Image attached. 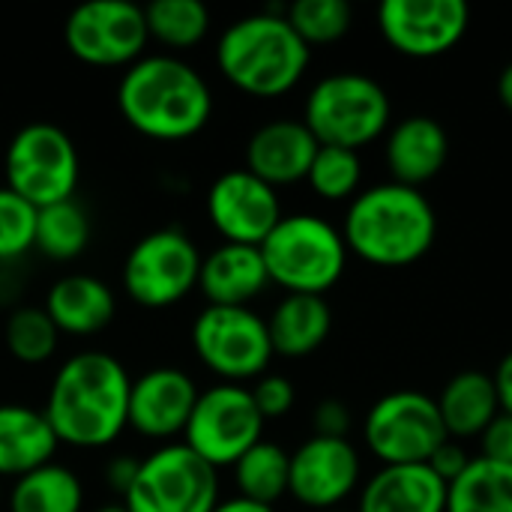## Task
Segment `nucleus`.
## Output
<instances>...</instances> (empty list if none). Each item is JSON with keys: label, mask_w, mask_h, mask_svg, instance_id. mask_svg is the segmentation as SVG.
I'll return each mask as SVG.
<instances>
[{"label": "nucleus", "mask_w": 512, "mask_h": 512, "mask_svg": "<svg viewBox=\"0 0 512 512\" xmlns=\"http://www.w3.org/2000/svg\"><path fill=\"white\" fill-rule=\"evenodd\" d=\"M57 435L42 408L27 402H0V480H18L57 456Z\"/></svg>", "instance_id": "22"}, {"label": "nucleus", "mask_w": 512, "mask_h": 512, "mask_svg": "<svg viewBox=\"0 0 512 512\" xmlns=\"http://www.w3.org/2000/svg\"><path fill=\"white\" fill-rule=\"evenodd\" d=\"M201 390L180 366H153L132 378L129 387V429L156 444L183 441L186 423Z\"/></svg>", "instance_id": "17"}, {"label": "nucleus", "mask_w": 512, "mask_h": 512, "mask_svg": "<svg viewBox=\"0 0 512 512\" xmlns=\"http://www.w3.org/2000/svg\"><path fill=\"white\" fill-rule=\"evenodd\" d=\"M0 501H3V480H0Z\"/></svg>", "instance_id": "45"}, {"label": "nucleus", "mask_w": 512, "mask_h": 512, "mask_svg": "<svg viewBox=\"0 0 512 512\" xmlns=\"http://www.w3.org/2000/svg\"><path fill=\"white\" fill-rule=\"evenodd\" d=\"M318 138L297 117H276L261 123L246 141V168L264 183L288 186L306 180L318 153Z\"/></svg>", "instance_id": "18"}, {"label": "nucleus", "mask_w": 512, "mask_h": 512, "mask_svg": "<svg viewBox=\"0 0 512 512\" xmlns=\"http://www.w3.org/2000/svg\"><path fill=\"white\" fill-rule=\"evenodd\" d=\"M93 512H129L123 504H105V507H96Z\"/></svg>", "instance_id": "43"}, {"label": "nucleus", "mask_w": 512, "mask_h": 512, "mask_svg": "<svg viewBox=\"0 0 512 512\" xmlns=\"http://www.w3.org/2000/svg\"><path fill=\"white\" fill-rule=\"evenodd\" d=\"M150 39L186 51L210 33V9L201 0H153L144 6Z\"/></svg>", "instance_id": "31"}, {"label": "nucleus", "mask_w": 512, "mask_h": 512, "mask_svg": "<svg viewBox=\"0 0 512 512\" xmlns=\"http://www.w3.org/2000/svg\"><path fill=\"white\" fill-rule=\"evenodd\" d=\"M249 393H252V402H255L258 414L264 417V423L291 414V408L297 402V390H294L291 378L276 375V372H264L261 378H255Z\"/></svg>", "instance_id": "35"}, {"label": "nucleus", "mask_w": 512, "mask_h": 512, "mask_svg": "<svg viewBox=\"0 0 512 512\" xmlns=\"http://www.w3.org/2000/svg\"><path fill=\"white\" fill-rule=\"evenodd\" d=\"M3 342L12 360L24 366H42L57 354L60 330L45 312V306L21 303L6 315L3 324Z\"/></svg>", "instance_id": "30"}, {"label": "nucleus", "mask_w": 512, "mask_h": 512, "mask_svg": "<svg viewBox=\"0 0 512 512\" xmlns=\"http://www.w3.org/2000/svg\"><path fill=\"white\" fill-rule=\"evenodd\" d=\"M39 210L15 195L9 186H0V264L15 261L33 249Z\"/></svg>", "instance_id": "34"}, {"label": "nucleus", "mask_w": 512, "mask_h": 512, "mask_svg": "<svg viewBox=\"0 0 512 512\" xmlns=\"http://www.w3.org/2000/svg\"><path fill=\"white\" fill-rule=\"evenodd\" d=\"M93 237V219L78 198L39 207L33 249L51 261H75Z\"/></svg>", "instance_id": "28"}, {"label": "nucleus", "mask_w": 512, "mask_h": 512, "mask_svg": "<svg viewBox=\"0 0 512 512\" xmlns=\"http://www.w3.org/2000/svg\"><path fill=\"white\" fill-rule=\"evenodd\" d=\"M450 159V135L432 114L402 117L384 144V162L396 183L420 189L444 171Z\"/></svg>", "instance_id": "19"}, {"label": "nucleus", "mask_w": 512, "mask_h": 512, "mask_svg": "<svg viewBox=\"0 0 512 512\" xmlns=\"http://www.w3.org/2000/svg\"><path fill=\"white\" fill-rule=\"evenodd\" d=\"M261 438L264 417L258 414L249 387L228 381L201 390L183 432V444L192 447L216 471L231 468Z\"/></svg>", "instance_id": "12"}, {"label": "nucleus", "mask_w": 512, "mask_h": 512, "mask_svg": "<svg viewBox=\"0 0 512 512\" xmlns=\"http://www.w3.org/2000/svg\"><path fill=\"white\" fill-rule=\"evenodd\" d=\"M312 48L288 24L285 12L264 9L231 21L216 39V66L237 90L276 99L300 84Z\"/></svg>", "instance_id": "4"}, {"label": "nucleus", "mask_w": 512, "mask_h": 512, "mask_svg": "<svg viewBox=\"0 0 512 512\" xmlns=\"http://www.w3.org/2000/svg\"><path fill=\"white\" fill-rule=\"evenodd\" d=\"M471 459H474V456H468V450L462 447V441L447 438V441L432 453V459H429L426 465L450 486L453 480H459V477L465 474V468L471 465Z\"/></svg>", "instance_id": "37"}, {"label": "nucleus", "mask_w": 512, "mask_h": 512, "mask_svg": "<svg viewBox=\"0 0 512 512\" xmlns=\"http://www.w3.org/2000/svg\"><path fill=\"white\" fill-rule=\"evenodd\" d=\"M498 96H501V102L512 111V60L501 69V75H498Z\"/></svg>", "instance_id": "42"}, {"label": "nucleus", "mask_w": 512, "mask_h": 512, "mask_svg": "<svg viewBox=\"0 0 512 512\" xmlns=\"http://www.w3.org/2000/svg\"><path fill=\"white\" fill-rule=\"evenodd\" d=\"M312 429L321 438H348L351 432V408L342 399H321L312 411Z\"/></svg>", "instance_id": "36"}, {"label": "nucleus", "mask_w": 512, "mask_h": 512, "mask_svg": "<svg viewBox=\"0 0 512 512\" xmlns=\"http://www.w3.org/2000/svg\"><path fill=\"white\" fill-rule=\"evenodd\" d=\"M480 456L483 459H495V462H507L512 465V417L498 414L495 423L480 435Z\"/></svg>", "instance_id": "38"}, {"label": "nucleus", "mask_w": 512, "mask_h": 512, "mask_svg": "<svg viewBox=\"0 0 512 512\" xmlns=\"http://www.w3.org/2000/svg\"><path fill=\"white\" fill-rule=\"evenodd\" d=\"M84 483L81 477L60 462H48L18 480L6 495L9 512H84Z\"/></svg>", "instance_id": "26"}, {"label": "nucleus", "mask_w": 512, "mask_h": 512, "mask_svg": "<svg viewBox=\"0 0 512 512\" xmlns=\"http://www.w3.org/2000/svg\"><path fill=\"white\" fill-rule=\"evenodd\" d=\"M378 27L393 51L432 60L462 42L471 27V9L465 0H384Z\"/></svg>", "instance_id": "14"}, {"label": "nucleus", "mask_w": 512, "mask_h": 512, "mask_svg": "<svg viewBox=\"0 0 512 512\" xmlns=\"http://www.w3.org/2000/svg\"><path fill=\"white\" fill-rule=\"evenodd\" d=\"M390 96L366 72L342 69L330 72L306 96L303 123L318 144L360 150L381 138L390 126Z\"/></svg>", "instance_id": "6"}, {"label": "nucleus", "mask_w": 512, "mask_h": 512, "mask_svg": "<svg viewBox=\"0 0 512 512\" xmlns=\"http://www.w3.org/2000/svg\"><path fill=\"white\" fill-rule=\"evenodd\" d=\"M357 512H447V483L429 465H384L366 480Z\"/></svg>", "instance_id": "23"}, {"label": "nucleus", "mask_w": 512, "mask_h": 512, "mask_svg": "<svg viewBox=\"0 0 512 512\" xmlns=\"http://www.w3.org/2000/svg\"><path fill=\"white\" fill-rule=\"evenodd\" d=\"M204 207L210 225L222 234L225 243L246 246H261L285 216L279 192L261 177H255L249 168L222 171L210 183Z\"/></svg>", "instance_id": "15"}, {"label": "nucleus", "mask_w": 512, "mask_h": 512, "mask_svg": "<svg viewBox=\"0 0 512 512\" xmlns=\"http://www.w3.org/2000/svg\"><path fill=\"white\" fill-rule=\"evenodd\" d=\"M492 381H495V393H498V408H501V414L512 417V351L510 354H504V360L498 363Z\"/></svg>", "instance_id": "40"}, {"label": "nucleus", "mask_w": 512, "mask_h": 512, "mask_svg": "<svg viewBox=\"0 0 512 512\" xmlns=\"http://www.w3.org/2000/svg\"><path fill=\"white\" fill-rule=\"evenodd\" d=\"M258 249L270 282L285 294L324 297L348 267L342 231L315 213H285Z\"/></svg>", "instance_id": "5"}, {"label": "nucleus", "mask_w": 512, "mask_h": 512, "mask_svg": "<svg viewBox=\"0 0 512 512\" xmlns=\"http://www.w3.org/2000/svg\"><path fill=\"white\" fill-rule=\"evenodd\" d=\"M327 512H357V510H342V507H336V510H327Z\"/></svg>", "instance_id": "44"}, {"label": "nucleus", "mask_w": 512, "mask_h": 512, "mask_svg": "<svg viewBox=\"0 0 512 512\" xmlns=\"http://www.w3.org/2000/svg\"><path fill=\"white\" fill-rule=\"evenodd\" d=\"M201 249L198 243L168 225L132 243L123 261V291L144 309H168L198 288Z\"/></svg>", "instance_id": "9"}, {"label": "nucleus", "mask_w": 512, "mask_h": 512, "mask_svg": "<svg viewBox=\"0 0 512 512\" xmlns=\"http://www.w3.org/2000/svg\"><path fill=\"white\" fill-rule=\"evenodd\" d=\"M360 180H363V162L357 150H345V147H330L321 144L312 168L306 174V183L312 186V192L324 201H348L360 192Z\"/></svg>", "instance_id": "32"}, {"label": "nucleus", "mask_w": 512, "mask_h": 512, "mask_svg": "<svg viewBox=\"0 0 512 512\" xmlns=\"http://www.w3.org/2000/svg\"><path fill=\"white\" fill-rule=\"evenodd\" d=\"M342 237L348 252L375 267H411L438 237V216L432 201L405 183L387 180L360 189L345 213Z\"/></svg>", "instance_id": "3"}, {"label": "nucleus", "mask_w": 512, "mask_h": 512, "mask_svg": "<svg viewBox=\"0 0 512 512\" xmlns=\"http://www.w3.org/2000/svg\"><path fill=\"white\" fill-rule=\"evenodd\" d=\"M234 486L240 498H249L255 504L273 507L288 495V471H291V453L273 441H258L249 447L234 465Z\"/></svg>", "instance_id": "29"}, {"label": "nucleus", "mask_w": 512, "mask_h": 512, "mask_svg": "<svg viewBox=\"0 0 512 512\" xmlns=\"http://www.w3.org/2000/svg\"><path fill=\"white\" fill-rule=\"evenodd\" d=\"M219 495V471L183 441H171L138 462L123 507L129 512H213L222 501Z\"/></svg>", "instance_id": "8"}, {"label": "nucleus", "mask_w": 512, "mask_h": 512, "mask_svg": "<svg viewBox=\"0 0 512 512\" xmlns=\"http://www.w3.org/2000/svg\"><path fill=\"white\" fill-rule=\"evenodd\" d=\"M285 18L297 30V36L312 48L339 42L351 30L354 9L348 0H294L285 9Z\"/></svg>", "instance_id": "33"}, {"label": "nucleus", "mask_w": 512, "mask_h": 512, "mask_svg": "<svg viewBox=\"0 0 512 512\" xmlns=\"http://www.w3.org/2000/svg\"><path fill=\"white\" fill-rule=\"evenodd\" d=\"M138 462L141 459H135V456H114L108 465H105V486L114 492V495H126L129 492V486H132V480H135V471H138Z\"/></svg>", "instance_id": "39"}, {"label": "nucleus", "mask_w": 512, "mask_h": 512, "mask_svg": "<svg viewBox=\"0 0 512 512\" xmlns=\"http://www.w3.org/2000/svg\"><path fill=\"white\" fill-rule=\"evenodd\" d=\"M213 512H276V507L255 504V501H249V498H240V495H234V498H225V501H219Z\"/></svg>", "instance_id": "41"}, {"label": "nucleus", "mask_w": 512, "mask_h": 512, "mask_svg": "<svg viewBox=\"0 0 512 512\" xmlns=\"http://www.w3.org/2000/svg\"><path fill=\"white\" fill-rule=\"evenodd\" d=\"M363 438L381 465H426L450 435L432 396L396 390L369 408Z\"/></svg>", "instance_id": "11"}, {"label": "nucleus", "mask_w": 512, "mask_h": 512, "mask_svg": "<svg viewBox=\"0 0 512 512\" xmlns=\"http://www.w3.org/2000/svg\"><path fill=\"white\" fill-rule=\"evenodd\" d=\"M435 402H438L444 429L453 441L480 438L501 414L495 381H492V375H486L480 369H465V372L453 375Z\"/></svg>", "instance_id": "25"}, {"label": "nucleus", "mask_w": 512, "mask_h": 512, "mask_svg": "<svg viewBox=\"0 0 512 512\" xmlns=\"http://www.w3.org/2000/svg\"><path fill=\"white\" fill-rule=\"evenodd\" d=\"M363 462L348 438H306L291 453L288 495L318 512L336 510L360 486Z\"/></svg>", "instance_id": "16"}, {"label": "nucleus", "mask_w": 512, "mask_h": 512, "mask_svg": "<svg viewBox=\"0 0 512 512\" xmlns=\"http://www.w3.org/2000/svg\"><path fill=\"white\" fill-rule=\"evenodd\" d=\"M42 306L57 324L60 336H93L117 315L114 288L93 273H66L54 279Z\"/></svg>", "instance_id": "21"}, {"label": "nucleus", "mask_w": 512, "mask_h": 512, "mask_svg": "<svg viewBox=\"0 0 512 512\" xmlns=\"http://www.w3.org/2000/svg\"><path fill=\"white\" fill-rule=\"evenodd\" d=\"M189 339L198 360L228 384L261 378L273 360L267 318L249 306H204Z\"/></svg>", "instance_id": "10"}, {"label": "nucleus", "mask_w": 512, "mask_h": 512, "mask_svg": "<svg viewBox=\"0 0 512 512\" xmlns=\"http://www.w3.org/2000/svg\"><path fill=\"white\" fill-rule=\"evenodd\" d=\"M123 120L153 141L198 135L213 114V90L198 66L177 54H144L117 81Z\"/></svg>", "instance_id": "2"}, {"label": "nucleus", "mask_w": 512, "mask_h": 512, "mask_svg": "<svg viewBox=\"0 0 512 512\" xmlns=\"http://www.w3.org/2000/svg\"><path fill=\"white\" fill-rule=\"evenodd\" d=\"M447 512H512V465L474 456L447 486Z\"/></svg>", "instance_id": "27"}, {"label": "nucleus", "mask_w": 512, "mask_h": 512, "mask_svg": "<svg viewBox=\"0 0 512 512\" xmlns=\"http://www.w3.org/2000/svg\"><path fill=\"white\" fill-rule=\"evenodd\" d=\"M132 375L120 357L87 348L69 354L45 393L42 414L66 447L102 450L129 429Z\"/></svg>", "instance_id": "1"}, {"label": "nucleus", "mask_w": 512, "mask_h": 512, "mask_svg": "<svg viewBox=\"0 0 512 512\" xmlns=\"http://www.w3.org/2000/svg\"><path fill=\"white\" fill-rule=\"evenodd\" d=\"M63 42L87 66H132L150 42L144 6L132 0H87L63 21Z\"/></svg>", "instance_id": "13"}, {"label": "nucleus", "mask_w": 512, "mask_h": 512, "mask_svg": "<svg viewBox=\"0 0 512 512\" xmlns=\"http://www.w3.org/2000/svg\"><path fill=\"white\" fill-rule=\"evenodd\" d=\"M273 354L309 357L333 330V309L318 294H285L267 315Z\"/></svg>", "instance_id": "24"}, {"label": "nucleus", "mask_w": 512, "mask_h": 512, "mask_svg": "<svg viewBox=\"0 0 512 512\" xmlns=\"http://www.w3.org/2000/svg\"><path fill=\"white\" fill-rule=\"evenodd\" d=\"M270 285L261 249L246 243H219L201 255L198 288L207 306H249Z\"/></svg>", "instance_id": "20"}, {"label": "nucleus", "mask_w": 512, "mask_h": 512, "mask_svg": "<svg viewBox=\"0 0 512 512\" xmlns=\"http://www.w3.org/2000/svg\"><path fill=\"white\" fill-rule=\"evenodd\" d=\"M3 177V186L30 201L36 210L75 198L81 180L78 147L72 135L51 120L24 123L6 144Z\"/></svg>", "instance_id": "7"}]
</instances>
